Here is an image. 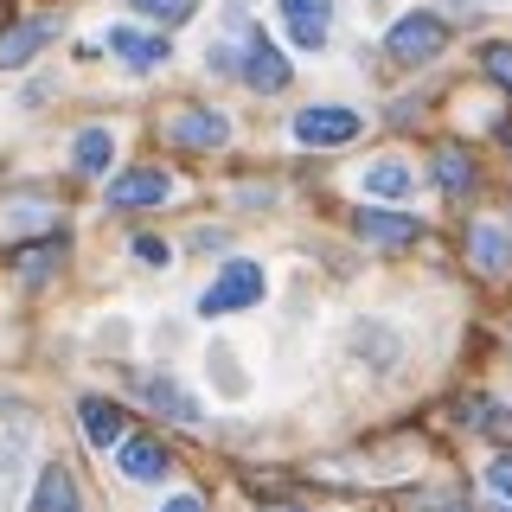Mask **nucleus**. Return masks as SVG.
I'll list each match as a JSON object with an SVG mask.
<instances>
[{
	"instance_id": "f257e3e1",
	"label": "nucleus",
	"mask_w": 512,
	"mask_h": 512,
	"mask_svg": "<svg viewBox=\"0 0 512 512\" xmlns=\"http://www.w3.org/2000/svg\"><path fill=\"white\" fill-rule=\"evenodd\" d=\"M263 288H269V276H263V263H250V256H237V263H224V276L199 295V314L205 320H218V314H237V308H256L263 301Z\"/></svg>"
},
{
	"instance_id": "f03ea898",
	"label": "nucleus",
	"mask_w": 512,
	"mask_h": 512,
	"mask_svg": "<svg viewBox=\"0 0 512 512\" xmlns=\"http://www.w3.org/2000/svg\"><path fill=\"white\" fill-rule=\"evenodd\" d=\"M365 116L346 103H314V109H295V141L301 148H346V141H359Z\"/></svg>"
},
{
	"instance_id": "7ed1b4c3",
	"label": "nucleus",
	"mask_w": 512,
	"mask_h": 512,
	"mask_svg": "<svg viewBox=\"0 0 512 512\" xmlns=\"http://www.w3.org/2000/svg\"><path fill=\"white\" fill-rule=\"evenodd\" d=\"M384 52H391L397 64H429L448 52V26L436 20V13H404L391 32H384Z\"/></svg>"
},
{
	"instance_id": "20e7f679",
	"label": "nucleus",
	"mask_w": 512,
	"mask_h": 512,
	"mask_svg": "<svg viewBox=\"0 0 512 512\" xmlns=\"http://www.w3.org/2000/svg\"><path fill=\"white\" fill-rule=\"evenodd\" d=\"M276 7H282V26H288V39H295L301 52H320V45H327L333 0H276Z\"/></svg>"
},
{
	"instance_id": "39448f33",
	"label": "nucleus",
	"mask_w": 512,
	"mask_h": 512,
	"mask_svg": "<svg viewBox=\"0 0 512 512\" xmlns=\"http://www.w3.org/2000/svg\"><path fill=\"white\" fill-rule=\"evenodd\" d=\"M237 77H244L250 90H263V96H269V90H288V58L250 26V32H244V71H237Z\"/></svg>"
},
{
	"instance_id": "423d86ee",
	"label": "nucleus",
	"mask_w": 512,
	"mask_h": 512,
	"mask_svg": "<svg viewBox=\"0 0 512 512\" xmlns=\"http://www.w3.org/2000/svg\"><path fill=\"white\" fill-rule=\"evenodd\" d=\"M109 52H116L128 71H160V64L173 58V45L160 39V32H141V26H109Z\"/></svg>"
},
{
	"instance_id": "0eeeda50",
	"label": "nucleus",
	"mask_w": 512,
	"mask_h": 512,
	"mask_svg": "<svg viewBox=\"0 0 512 512\" xmlns=\"http://www.w3.org/2000/svg\"><path fill=\"white\" fill-rule=\"evenodd\" d=\"M352 231L365 237V244H378V250H404L423 237V224H416L410 212H378V205H365L359 218H352Z\"/></svg>"
},
{
	"instance_id": "6e6552de",
	"label": "nucleus",
	"mask_w": 512,
	"mask_h": 512,
	"mask_svg": "<svg viewBox=\"0 0 512 512\" xmlns=\"http://www.w3.org/2000/svg\"><path fill=\"white\" fill-rule=\"evenodd\" d=\"M160 199H173V180L160 167H135V173H116V180H109V205H116V212L160 205Z\"/></svg>"
},
{
	"instance_id": "1a4fd4ad",
	"label": "nucleus",
	"mask_w": 512,
	"mask_h": 512,
	"mask_svg": "<svg viewBox=\"0 0 512 512\" xmlns=\"http://www.w3.org/2000/svg\"><path fill=\"white\" fill-rule=\"evenodd\" d=\"M52 32H58V20H20V26H7V32H0V71L32 64L45 45H52Z\"/></svg>"
},
{
	"instance_id": "9d476101",
	"label": "nucleus",
	"mask_w": 512,
	"mask_h": 512,
	"mask_svg": "<svg viewBox=\"0 0 512 512\" xmlns=\"http://www.w3.org/2000/svg\"><path fill=\"white\" fill-rule=\"evenodd\" d=\"M468 256H474L480 276H506V269H512V231H506V224H493V218H480L474 231H468Z\"/></svg>"
},
{
	"instance_id": "9b49d317",
	"label": "nucleus",
	"mask_w": 512,
	"mask_h": 512,
	"mask_svg": "<svg viewBox=\"0 0 512 512\" xmlns=\"http://www.w3.org/2000/svg\"><path fill=\"white\" fill-rule=\"evenodd\" d=\"M167 135L180 141V148H224V141H231V122H224L218 109H180V116L167 122Z\"/></svg>"
},
{
	"instance_id": "f8f14e48",
	"label": "nucleus",
	"mask_w": 512,
	"mask_h": 512,
	"mask_svg": "<svg viewBox=\"0 0 512 512\" xmlns=\"http://www.w3.org/2000/svg\"><path fill=\"white\" fill-rule=\"evenodd\" d=\"M116 468H122L128 480H160V474L173 468V455H167L154 436H128V442L116 448Z\"/></svg>"
},
{
	"instance_id": "ddd939ff",
	"label": "nucleus",
	"mask_w": 512,
	"mask_h": 512,
	"mask_svg": "<svg viewBox=\"0 0 512 512\" xmlns=\"http://www.w3.org/2000/svg\"><path fill=\"white\" fill-rule=\"evenodd\" d=\"M77 423H84L90 448H122L128 442L122 436V410L109 404V397H84V404H77Z\"/></svg>"
},
{
	"instance_id": "4468645a",
	"label": "nucleus",
	"mask_w": 512,
	"mask_h": 512,
	"mask_svg": "<svg viewBox=\"0 0 512 512\" xmlns=\"http://www.w3.org/2000/svg\"><path fill=\"white\" fill-rule=\"evenodd\" d=\"M32 512H77V480L58 468H39V487H32Z\"/></svg>"
},
{
	"instance_id": "2eb2a0df",
	"label": "nucleus",
	"mask_w": 512,
	"mask_h": 512,
	"mask_svg": "<svg viewBox=\"0 0 512 512\" xmlns=\"http://www.w3.org/2000/svg\"><path fill=\"white\" fill-rule=\"evenodd\" d=\"M141 397H148L154 410H167L173 423H199V416H205V410L192 404V397H186V391H180L173 378H141Z\"/></svg>"
},
{
	"instance_id": "dca6fc26",
	"label": "nucleus",
	"mask_w": 512,
	"mask_h": 512,
	"mask_svg": "<svg viewBox=\"0 0 512 512\" xmlns=\"http://www.w3.org/2000/svg\"><path fill=\"white\" fill-rule=\"evenodd\" d=\"M71 160H77V173H109V160H116V135H109V128H84L77 148H71Z\"/></svg>"
},
{
	"instance_id": "f3484780",
	"label": "nucleus",
	"mask_w": 512,
	"mask_h": 512,
	"mask_svg": "<svg viewBox=\"0 0 512 512\" xmlns=\"http://www.w3.org/2000/svg\"><path fill=\"white\" fill-rule=\"evenodd\" d=\"M359 186L372 192V199H404V192H410V167H404V160H372Z\"/></svg>"
},
{
	"instance_id": "a211bd4d",
	"label": "nucleus",
	"mask_w": 512,
	"mask_h": 512,
	"mask_svg": "<svg viewBox=\"0 0 512 512\" xmlns=\"http://www.w3.org/2000/svg\"><path fill=\"white\" fill-rule=\"evenodd\" d=\"M436 186H442V192H468V186H474V160L461 154V148H442V154H436Z\"/></svg>"
},
{
	"instance_id": "6ab92c4d",
	"label": "nucleus",
	"mask_w": 512,
	"mask_h": 512,
	"mask_svg": "<svg viewBox=\"0 0 512 512\" xmlns=\"http://www.w3.org/2000/svg\"><path fill=\"white\" fill-rule=\"evenodd\" d=\"M128 7H135L141 20H154V26H186L192 13H199V0H128Z\"/></svg>"
},
{
	"instance_id": "aec40b11",
	"label": "nucleus",
	"mask_w": 512,
	"mask_h": 512,
	"mask_svg": "<svg viewBox=\"0 0 512 512\" xmlns=\"http://www.w3.org/2000/svg\"><path fill=\"white\" fill-rule=\"evenodd\" d=\"M58 256H64V244H58V237H45V244L20 250V276H26V282H45V276L58 269Z\"/></svg>"
},
{
	"instance_id": "412c9836",
	"label": "nucleus",
	"mask_w": 512,
	"mask_h": 512,
	"mask_svg": "<svg viewBox=\"0 0 512 512\" xmlns=\"http://www.w3.org/2000/svg\"><path fill=\"white\" fill-rule=\"evenodd\" d=\"M480 64H487V77L512 96V45H487V52H480Z\"/></svg>"
},
{
	"instance_id": "4be33fe9",
	"label": "nucleus",
	"mask_w": 512,
	"mask_h": 512,
	"mask_svg": "<svg viewBox=\"0 0 512 512\" xmlns=\"http://www.w3.org/2000/svg\"><path fill=\"white\" fill-rule=\"evenodd\" d=\"M487 493H493L500 506H512V455H493V461H487Z\"/></svg>"
},
{
	"instance_id": "5701e85b",
	"label": "nucleus",
	"mask_w": 512,
	"mask_h": 512,
	"mask_svg": "<svg viewBox=\"0 0 512 512\" xmlns=\"http://www.w3.org/2000/svg\"><path fill=\"white\" fill-rule=\"evenodd\" d=\"M135 256H141V263H148V269H167V244H160V237H135Z\"/></svg>"
},
{
	"instance_id": "b1692460",
	"label": "nucleus",
	"mask_w": 512,
	"mask_h": 512,
	"mask_svg": "<svg viewBox=\"0 0 512 512\" xmlns=\"http://www.w3.org/2000/svg\"><path fill=\"white\" fill-rule=\"evenodd\" d=\"M160 512H205V500H199V493H173V500L160 506Z\"/></svg>"
},
{
	"instance_id": "393cba45",
	"label": "nucleus",
	"mask_w": 512,
	"mask_h": 512,
	"mask_svg": "<svg viewBox=\"0 0 512 512\" xmlns=\"http://www.w3.org/2000/svg\"><path fill=\"white\" fill-rule=\"evenodd\" d=\"M269 512H295V506H269Z\"/></svg>"
}]
</instances>
